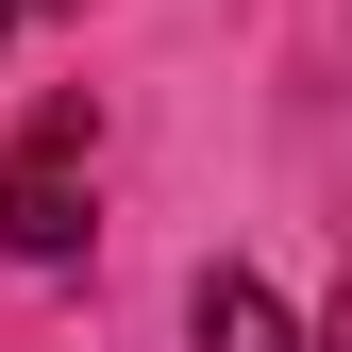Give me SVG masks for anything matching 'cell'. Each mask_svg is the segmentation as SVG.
<instances>
[{
    "label": "cell",
    "mask_w": 352,
    "mask_h": 352,
    "mask_svg": "<svg viewBox=\"0 0 352 352\" xmlns=\"http://www.w3.org/2000/svg\"><path fill=\"white\" fill-rule=\"evenodd\" d=\"M84 201H101V101L67 84V101H34L17 151H0V252H17V269H67Z\"/></svg>",
    "instance_id": "obj_1"
},
{
    "label": "cell",
    "mask_w": 352,
    "mask_h": 352,
    "mask_svg": "<svg viewBox=\"0 0 352 352\" xmlns=\"http://www.w3.org/2000/svg\"><path fill=\"white\" fill-rule=\"evenodd\" d=\"M185 336H201V352H302V319H285V302L252 285V269H201V302H185Z\"/></svg>",
    "instance_id": "obj_2"
},
{
    "label": "cell",
    "mask_w": 352,
    "mask_h": 352,
    "mask_svg": "<svg viewBox=\"0 0 352 352\" xmlns=\"http://www.w3.org/2000/svg\"><path fill=\"white\" fill-rule=\"evenodd\" d=\"M302 352H352V269H336V302H319V336H302Z\"/></svg>",
    "instance_id": "obj_3"
}]
</instances>
